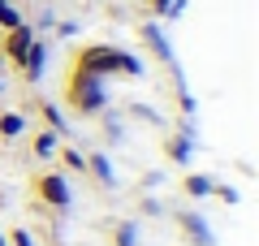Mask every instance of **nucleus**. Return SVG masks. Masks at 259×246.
<instances>
[{"label": "nucleus", "mask_w": 259, "mask_h": 246, "mask_svg": "<svg viewBox=\"0 0 259 246\" xmlns=\"http://www.w3.org/2000/svg\"><path fill=\"white\" fill-rule=\"evenodd\" d=\"M74 69H87L95 78H112V73H125V78H139L143 73V61L134 52H121L112 44H87L74 52Z\"/></svg>", "instance_id": "f257e3e1"}, {"label": "nucleus", "mask_w": 259, "mask_h": 246, "mask_svg": "<svg viewBox=\"0 0 259 246\" xmlns=\"http://www.w3.org/2000/svg\"><path fill=\"white\" fill-rule=\"evenodd\" d=\"M65 100H69L74 112H82V117H100V112L108 108V87H104V78H95V73H87V69H69Z\"/></svg>", "instance_id": "f03ea898"}, {"label": "nucleus", "mask_w": 259, "mask_h": 246, "mask_svg": "<svg viewBox=\"0 0 259 246\" xmlns=\"http://www.w3.org/2000/svg\"><path fill=\"white\" fill-rule=\"evenodd\" d=\"M35 194L48 203V208H56V212H69V208H74L69 173H61V169H52V173H39V177H35Z\"/></svg>", "instance_id": "7ed1b4c3"}, {"label": "nucleus", "mask_w": 259, "mask_h": 246, "mask_svg": "<svg viewBox=\"0 0 259 246\" xmlns=\"http://www.w3.org/2000/svg\"><path fill=\"white\" fill-rule=\"evenodd\" d=\"M35 26L30 22H22V26H13V30H5V39H0V61H9L13 69H22L26 65V52H30V44H35Z\"/></svg>", "instance_id": "20e7f679"}, {"label": "nucleus", "mask_w": 259, "mask_h": 246, "mask_svg": "<svg viewBox=\"0 0 259 246\" xmlns=\"http://www.w3.org/2000/svg\"><path fill=\"white\" fill-rule=\"evenodd\" d=\"M177 229H182V237L190 246H216L212 225H207V216H199V212H177Z\"/></svg>", "instance_id": "39448f33"}, {"label": "nucleus", "mask_w": 259, "mask_h": 246, "mask_svg": "<svg viewBox=\"0 0 259 246\" xmlns=\"http://www.w3.org/2000/svg\"><path fill=\"white\" fill-rule=\"evenodd\" d=\"M44 69H48V44H44V39H35V44H30V52H26V65H22L18 73L35 87V82H44Z\"/></svg>", "instance_id": "423d86ee"}, {"label": "nucleus", "mask_w": 259, "mask_h": 246, "mask_svg": "<svg viewBox=\"0 0 259 246\" xmlns=\"http://www.w3.org/2000/svg\"><path fill=\"white\" fill-rule=\"evenodd\" d=\"M30 130V117L22 108H9V112H0V143H13V138H22Z\"/></svg>", "instance_id": "0eeeda50"}, {"label": "nucleus", "mask_w": 259, "mask_h": 246, "mask_svg": "<svg viewBox=\"0 0 259 246\" xmlns=\"http://www.w3.org/2000/svg\"><path fill=\"white\" fill-rule=\"evenodd\" d=\"M164 151H168V160H173V164H190V155H194V134H190V126H182V134L168 138Z\"/></svg>", "instance_id": "6e6552de"}, {"label": "nucleus", "mask_w": 259, "mask_h": 246, "mask_svg": "<svg viewBox=\"0 0 259 246\" xmlns=\"http://www.w3.org/2000/svg\"><path fill=\"white\" fill-rule=\"evenodd\" d=\"M87 173H91L95 182L104 186V190H112V186H117V173H112V160H108L104 151H91V155H87Z\"/></svg>", "instance_id": "1a4fd4ad"}, {"label": "nucleus", "mask_w": 259, "mask_h": 246, "mask_svg": "<svg viewBox=\"0 0 259 246\" xmlns=\"http://www.w3.org/2000/svg\"><path fill=\"white\" fill-rule=\"evenodd\" d=\"M30 151H35V160H56V151H61V134L39 130V134L30 138Z\"/></svg>", "instance_id": "9d476101"}, {"label": "nucleus", "mask_w": 259, "mask_h": 246, "mask_svg": "<svg viewBox=\"0 0 259 246\" xmlns=\"http://www.w3.org/2000/svg\"><path fill=\"white\" fill-rule=\"evenodd\" d=\"M56 160H61V173H74V177H87V151H78V147H65L56 151Z\"/></svg>", "instance_id": "9b49d317"}, {"label": "nucleus", "mask_w": 259, "mask_h": 246, "mask_svg": "<svg viewBox=\"0 0 259 246\" xmlns=\"http://www.w3.org/2000/svg\"><path fill=\"white\" fill-rule=\"evenodd\" d=\"M143 39L151 44V52H156L164 65H173V48H168V39H164V30H160V26H151V22H147V26H143Z\"/></svg>", "instance_id": "f8f14e48"}, {"label": "nucleus", "mask_w": 259, "mask_h": 246, "mask_svg": "<svg viewBox=\"0 0 259 246\" xmlns=\"http://www.w3.org/2000/svg\"><path fill=\"white\" fill-rule=\"evenodd\" d=\"M212 182H216V177H207V173H186L182 177V190L190 194V199H207V194H212Z\"/></svg>", "instance_id": "ddd939ff"}, {"label": "nucleus", "mask_w": 259, "mask_h": 246, "mask_svg": "<svg viewBox=\"0 0 259 246\" xmlns=\"http://www.w3.org/2000/svg\"><path fill=\"white\" fill-rule=\"evenodd\" d=\"M39 112H44V130H52V134H61V138H65V130H69V126H65V112L56 108L52 100L39 104Z\"/></svg>", "instance_id": "4468645a"}, {"label": "nucleus", "mask_w": 259, "mask_h": 246, "mask_svg": "<svg viewBox=\"0 0 259 246\" xmlns=\"http://www.w3.org/2000/svg\"><path fill=\"white\" fill-rule=\"evenodd\" d=\"M112 246H143V237H139V220H121L117 233H112Z\"/></svg>", "instance_id": "2eb2a0df"}, {"label": "nucleus", "mask_w": 259, "mask_h": 246, "mask_svg": "<svg viewBox=\"0 0 259 246\" xmlns=\"http://www.w3.org/2000/svg\"><path fill=\"white\" fill-rule=\"evenodd\" d=\"M22 9L18 5H9V0H5V5H0V30H13V26H22Z\"/></svg>", "instance_id": "dca6fc26"}, {"label": "nucleus", "mask_w": 259, "mask_h": 246, "mask_svg": "<svg viewBox=\"0 0 259 246\" xmlns=\"http://www.w3.org/2000/svg\"><path fill=\"white\" fill-rule=\"evenodd\" d=\"M5 242L9 246H35V237H30V229H13V233H5Z\"/></svg>", "instance_id": "f3484780"}, {"label": "nucleus", "mask_w": 259, "mask_h": 246, "mask_svg": "<svg viewBox=\"0 0 259 246\" xmlns=\"http://www.w3.org/2000/svg\"><path fill=\"white\" fill-rule=\"evenodd\" d=\"M212 199H225V203H238V190L225 182H212Z\"/></svg>", "instance_id": "a211bd4d"}, {"label": "nucleus", "mask_w": 259, "mask_h": 246, "mask_svg": "<svg viewBox=\"0 0 259 246\" xmlns=\"http://www.w3.org/2000/svg\"><path fill=\"white\" fill-rule=\"evenodd\" d=\"M0 246H9V242H5V233H0Z\"/></svg>", "instance_id": "6ab92c4d"}]
</instances>
